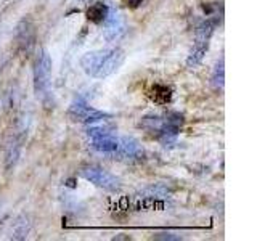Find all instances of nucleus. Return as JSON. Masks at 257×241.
I'll return each instance as SVG.
<instances>
[{
  "label": "nucleus",
  "instance_id": "1",
  "mask_svg": "<svg viewBox=\"0 0 257 241\" xmlns=\"http://www.w3.org/2000/svg\"><path fill=\"white\" fill-rule=\"evenodd\" d=\"M125 60V53L122 48H100L82 55L80 58V68L87 76L93 79H104L122 66Z\"/></svg>",
  "mask_w": 257,
  "mask_h": 241
},
{
  "label": "nucleus",
  "instance_id": "2",
  "mask_svg": "<svg viewBox=\"0 0 257 241\" xmlns=\"http://www.w3.org/2000/svg\"><path fill=\"white\" fill-rule=\"evenodd\" d=\"M183 123L185 120L180 112H167V114L163 116L159 114L143 116L139 126L148 135H151L153 139H156L164 147H167V145L175 143Z\"/></svg>",
  "mask_w": 257,
  "mask_h": 241
},
{
  "label": "nucleus",
  "instance_id": "3",
  "mask_svg": "<svg viewBox=\"0 0 257 241\" xmlns=\"http://www.w3.org/2000/svg\"><path fill=\"white\" fill-rule=\"evenodd\" d=\"M222 16L219 13L212 15L211 18H207L201 26L196 29V37H195V44H193L191 50L187 56V68L193 69L196 68L198 64L203 61L206 52L209 50V45H211V39L212 34L215 32V28L219 26Z\"/></svg>",
  "mask_w": 257,
  "mask_h": 241
},
{
  "label": "nucleus",
  "instance_id": "4",
  "mask_svg": "<svg viewBox=\"0 0 257 241\" xmlns=\"http://www.w3.org/2000/svg\"><path fill=\"white\" fill-rule=\"evenodd\" d=\"M85 135L88 139V147L98 153H103V155L111 156L117 148L119 137L109 127L92 126L85 131Z\"/></svg>",
  "mask_w": 257,
  "mask_h": 241
},
{
  "label": "nucleus",
  "instance_id": "5",
  "mask_svg": "<svg viewBox=\"0 0 257 241\" xmlns=\"http://www.w3.org/2000/svg\"><path fill=\"white\" fill-rule=\"evenodd\" d=\"M79 175L82 177L84 180L93 183L95 187H98L101 190L117 191L120 188V180L117 177L100 166H85L79 171Z\"/></svg>",
  "mask_w": 257,
  "mask_h": 241
},
{
  "label": "nucleus",
  "instance_id": "6",
  "mask_svg": "<svg viewBox=\"0 0 257 241\" xmlns=\"http://www.w3.org/2000/svg\"><path fill=\"white\" fill-rule=\"evenodd\" d=\"M68 116L71 120L80 123V124H95V123H100V120H106L112 117L108 112L92 108L90 104L82 98H76L71 103V106L68 109Z\"/></svg>",
  "mask_w": 257,
  "mask_h": 241
},
{
  "label": "nucleus",
  "instance_id": "7",
  "mask_svg": "<svg viewBox=\"0 0 257 241\" xmlns=\"http://www.w3.org/2000/svg\"><path fill=\"white\" fill-rule=\"evenodd\" d=\"M52 58L47 50H40L34 63V90L37 95H45L50 87Z\"/></svg>",
  "mask_w": 257,
  "mask_h": 241
},
{
  "label": "nucleus",
  "instance_id": "8",
  "mask_svg": "<svg viewBox=\"0 0 257 241\" xmlns=\"http://www.w3.org/2000/svg\"><path fill=\"white\" fill-rule=\"evenodd\" d=\"M111 156H114V159L124 161V163H140L145 158V150L139 140L132 139V137H119L117 148Z\"/></svg>",
  "mask_w": 257,
  "mask_h": 241
},
{
  "label": "nucleus",
  "instance_id": "9",
  "mask_svg": "<svg viewBox=\"0 0 257 241\" xmlns=\"http://www.w3.org/2000/svg\"><path fill=\"white\" fill-rule=\"evenodd\" d=\"M109 5L103 4V2H96V4H92L90 7L87 8L85 12V16L88 21H92L95 24H104L106 21L108 15H109Z\"/></svg>",
  "mask_w": 257,
  "mask_h": 241
},
{
  "label": "nucleus",
  "instance_id": "10",
  "mask_svg": "<svg viewBox=\"0 0 257 241\" xmlns=\"http://www.w3.org/2000/svg\"><path fill=\"white\" fill-rule=\"evenodd\" d=\"M150 98L158 104H167L172 100V88L166 84H155L150 88Z\"/></svg>",
  "mask_w": 257,
  "mask_h": 241
},
{
  "label": "nucleus",
  "instance_id": "11",
  "mask_svg": "<svg viewBox=\"0 0 257 241\" xmlns=\"http://www.w3.org/2000/svg\"><path fill=\"white\" fill-rule=\"evenodd\" d=\"M166 196H169V190L164 185H151L139 195L140 199H163Z\"/></svg>",
  "mask_w": 257,
  "mask_h": 241
},
{
  "label": "nucleus",
  "instance_id": "12",
  "mask_svg": "<svg viewBox=\"0 0 257 241\" xmlns=\"http://www.w3.org/2000/svg\"><path fill=\"white\" fill-rule=\"evenodd\" d=\"M211 84L215 90H222L223 84H225V64H223V58H220V61L214 66L212 76H211Z\"/></svg>",
  "mask_w": 257,
  "mask_h": 241
},
{
  "label": "nucleus",
  "instance_id": "13",
  "mask_svg": "<svg viewBox=\"0 0 257 241\" xmlns=\"http://www.w3.org/2000/svg\"><path fill=\"white\" fill-rule=\"evenodd\" d=\"M29 227H31V225H29L28 219L21 217V219L13 222L10 238H13V239H24V238L28 236V233H29Z\"/></svg>",
  "mask_w": 257,
  "mask_h": 241
},
{
  "label": "nucleus",
  "instance_id": "14",
  "mask_svg": "<svg viewBox=\"0 0 257 241\" xmlns=\"http://www.w3.org/2000/svg\"><path fill=\"white\" fill-rule=\"evenodd\" d=\"M21 139H13V142L8 145V151H7V167L10 169L12 166L16 164V161L20 158V153H21Z\"/></svg>",
  "mask_w": 257,
  "mask_h": 241
},
{
  "label": "nucleus",
  "instance_id": "15",
  "mask_svg": "<svg viewBox=\"0 0 257 241\" xmlns=\"http://www.w3.org/2000/svg\"><path fill=\"white\" fill-rule=\"evenodd\" d=\"M155 239H182L180 235H175V233H169V231H164V233H156L155 236H153Z\"/></svg>",
  "mask_w": 257,
  "mask_h": 241
},
{
  "label": "nucleus",
  "instance_id": "16",
  "mask_svg": "<svg viewBox=\"0 0 257 241\" xmlns=\"http://www.w3.org/2000/svg\"><path fill=\"white\" fill-rule=\"evenodd\" d=\"M142 2H143V0H124V4H125L128 8H137V7H140Z\"/></svg>",
  "mask_w": 257,
  "mask_h": 241
}]
</instances>
